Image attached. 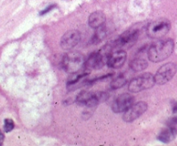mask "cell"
I'll use <instances>...</instances> for the list:
<instances>
[{
	"label": "cell",
	"mask_w": 177,
	"mask_h": 146,
	"mask_svg": "<svg viewBox=\"0 0 177 146\" xmlns=\"http://www.w3.org/2000/svg\"><path fill=\"white\" fill-rule=\"evenodd\" d=\"M168 125H172V126H176L177 125V116L171 118L169 122H168Z\"/></svg>",
	"instance_id": "obj_20"
},
{
	"label": "cell",
	"mask_w": 177,
	"mask_h": 146,
	"mask_svg": "<svg viewBox=\"0 0 177 146\" xmlns=\"http://www.w3.org/2000/svg\"><path fill=\"white\" fill-rule=\"evenodd\" d=\"M14 121L11 120V119H6L4 120V132H10L11 131L13 130L14 128Z\"/></svg>",
	"instance_id": "obj_18"
},
{
	"label": "cell",
	"mask_w": 177,
	"mask_h": 146,
	"mask_svg": "<svg viewBox=\"0 0 177 146\" xmlns=\"http://www.w3.org/2000/svg\"><path fill=\"white\" fill-rule=\"evenodd\" d=\"M177 135V126L169 125L167 129H164L158 135V139L163 143H169L174 139Z\"/></svg>",
	"instance_id": "obj_15"
},
{
	"label": "cell",
	"mask_w": 177,
	"mask_h": 146,
	"mask_svg": "<svg viewBox=\"0 0 177 146\" xmlns=\"http://www.w3.org/2000/svg\"><path fill=\"white\" fill-rule=\"evenodd\" d=\"M134 98L133 96L130 94H122L119 97H117L112 104V109L114 113L120 114L124 113L129 107L133 104Z\"/></svg>",
	"instance_id": "obj_10"
},
{
	"label": "cell",
	"mask_w": 177,
	"mask_h": 146,
	"mask_svg": "<svg viewBox=\"0 0 177 146\" xmlns=\"http://www.w3.org/2000/svg\"><path fill=\"white\" fill-rule=\"evenodd\" d=\"M112 46H105L103 49L96 53H93L86 60V67L93 70H99L102 68L105 64H107V59L110 56V52Z\"/></svg>",
	"instance_id": "obj_4"
},
{
	"label": "cell",
	"mask_w": 177,
	"mask_h": 146,
	"mask_svg": "<svg viewBox=\"0 0 177 146\" xmlns=\"http://www.w3.org/2000/svg\"><path fill=\"white\" fill-rule=\"evenodd\" d=\"M105 20L106 17L103 11H94L88 17V24L93 29H98L100 26L105 24Z\"/></svg>",
	"instance_id": "obj_13"
},
{
	"label": "cell",
	"mask_w": 177,
	"mask_h": 146,
	"mask_svg": "<svg viewBox=\"0 0 177 146\" xmlns=\"http://www.w3.org/2000/svg\"><path fill=\"white\" fill-rule=\"evenodd\" d=\"M174 47V43L173 40L166 39L158 40L149 46L147 52L148 59L154 63L165 60L172 54Z\"/></svg>",
	"instance_id": "obj_1"
},
{
	"label": "cell",
	"mask_w": 177,
	"mask_h": 146,
	"mask_svg": "<svg viewBox=\"0 0 177 146\" xmlns=\"http://www.w3.org/2000/svg\"><path fill=\"white\" fill-rule=\"evenodd\" d=\"M139 36V30L136 28L128 29L124 32L118 39L112 43L113 48H124V47H130L136 43Z\"/></svg>",
	"instance_id": "obj_7"
},
{
	"label": "cell",
	"mask_w": 177,
	"mask_h": 146,
	"mask_svg": "<svg viewBox=\"0 0 177 146\" xmlns=\"http://www.w3.org/2000/svg\"><path fill=\"white\" fill-rule=\"evenodd\" d=\"M4 140V134H3V132H1V130H0V145H2V144H3Z\"/></svg>",
	"instance_id": "obj_21"
},
{
	"label": "cell",
	"mask_w": 177,
	"mask_h": 146,
	"mask_svg": "<svg viewBox=\"0 0 177 146\" xmlns=\"http://www.w3.org/2000/svg\"><path fill=\"white\" fill-rule=\"evenodd\" d=\"M108 94L105 92H94L84 90L77 96L76 101L80 105H83L86 107L94 108L99 103L105 101L108 99Z\"/></svg>",
	"instance_id": "obj_3"
},
{
	"label": "cell",
	"mask_w": 177,
	"mask_h": 146,
	"mask_svg": "<svg viewBox=\"0 0 177 146\" xmlns=\"http://www.w3.org/2000/svg\"><path fill=\"white\" fill-rule=\"evenodd\" d=\"M173 113H177V102H175V103H174L173 105Z\"/></svg>",
	"instance_id": "obj_22"
},
{
	"label": "cell",
	"mask_w": 177,
	"mask_h": 146,
	"mask_svg": "<svg viewBox=\"0 0 177 146\" xmlns=\"http://www.w3.org/2000/svg\"><path fill=\"white\" fill-rule=\"evenodd\" d=\"M177 71V65L174 63H167L161 66L158 71H156L155 77V83L163 85L166 83L175 75Z\"/></svg>",
	"instance_id": "obj_8"
},
{
	"label": "cell",
	"mask_w": 177,
	"mask_h": 146,
	"mask_svg": "<svg viewBox=\"0 0 177 146\" xmlns=\"http://www.w3.org/2000/svg\"><path fill=\"white\" fill-rule=\"evenodd\" d=\"M127 82V78L125 75L124 74H120L119 76H118L115 79H113L111 82V88L112 89H118L119 88H122L125 83Z\"/></svg>",
	"instance_id": "obj_16"
},
{
	"label": "cell",
	"mask_w": 177,
	"mask_h": 146,
	"mask_svg": "<svg viewBox=\"0 0 177 146\" xmlns=\"http://www.w3.org/2000/svg\"><path fill=\"white\" fill-rule=\"evenodd\" d=\"M62 66L69 74H75L86 66V59L79 52H70L64 55Z\"/></svg>",
	"instance_id": "obj_2"
},
{
	"label": "cell",
	"mask_w": 177,
	"mask_h": 146,
	"mask_svg": "<svg viewBox=\"0 0 177 146\" xmlns=\"http://www.w3.org/2000/svg\"><path fill=\"white\" fill-rule=\"evenodd\" d=\"M148 108V105L144 101H139L137 103L132 104L128 109H127L124 114L123 120L127 123L132 122L137 118H139L142 114H144Z\"/></svg>",
	"instance_id": "obj_9"
},
{
	"label": "cell",
	"mask_w": 177,
	"mask_h": 146,
	"mask_svg": "<svg viewBox=\"0 0 177 146\" xmlns=\"http://www.w3.org/2000/svg\"><path fill=\"white\" fill-rule=\"evenodd\" d=\"M126 59L127 54L125 51H117L115 53L110 54L108 59H107V65L110 68L119 69L123 66L124 64L126 61Z\"/></svg>",
	"instance_id": "obj_12"
},
{
	"label": "cell",
	"mask_w": 177,
	"mask_h": 146,
	"mask_svg": "<svg viewBox=\"0 0 177 146\" xmlns=\"http://www.w3.org/2000/svg\"><path fill=\"white\" fill-rule=\"evenodd\" d=\"M155 77L150 73H144L133 78L129 83V90L131 93L141 92L155 85Z\"/></svg>",
	"instance_id": "obj_6"
},
{
	"label": "cell",
	"mask_w": 177,
	"mask_h": 146,
	"mask_svg": "<svg viewBox=\"0 0 177 146\" xmlns=\"http://www.w3.org/2000/svg\"><path fill=\"white\" fill-rule=\"evenodd\" d=\"M80 32L78 30H69L61 39V46L63 49L69 50L76 46L80 41Z\"/></svg>",
	"instance_id": "obj_11"
},
{
	"label": "cell",
	"mask_w": 177,
	"mask_h": 146,
	"mask_svg": "<svg viewBox=\"0 0 177 146\" xmlns=\"http://www.w3.org/2000/svg\"><path fill=\"white\" fill-rule=\"evenodd\" d=\"M106 33L107 32H106V29H105V25H102L99 28L96 29V32L94 34V38L92 40L93 42L96 43L100 41L102 39H104L105 36H106V35H107Z\"/></svg>",
	"instance_id": "obj_17"
},
{
	"label": "cell",
	"mask_w": 177,
	"mask_h": 146,
	"mask_svg": "<svg viewBox=\"0 0 177 146\" xmlns=\"http://www.w3.org/2000/svg\"><path fill=\"white\" fill-rule=\"evenodd\" d=\"M56 7V5L55 4H51V5H49V6H48L46 9H44L43 11H41L40 12V15L41 16H43V15L47 14V13H49L53 9H54V8Z\"/></svg>",
	"instance_id": "obj_19"
},
{
	"label": "cell",
	"mask_w": 177,
	"mask_h": 146,
	"mask_svg": "<svg viewBox=\"0 0 177 146\" xmlns=\"http://www.w3.org/2000/svg\"><path fill=\"white\" fill-rule=\"evenodd\" d=\"M144 54H139L130 62V67L133 71L138 72L145 70L148 66V61L143 56Z\"/></svg>",
	"instance_id": "obj_14"
},
{
	"label": "cell",
	"mask_w": 177,
	"mask_h": 146,
	"mask_svg": "<svg viewBox=\"0 0 177 146\" xmlns=\"http://www.w3.org/2000/svg\"><path fill=\"white\" fill-rule=\"evenodd\" d=\"M170 22L167 19H159L150 22L146 29L147 35L151 39H160L169 31Z\"/></svg>",
	"instance_id": "obj_5"
}]
</instances>
